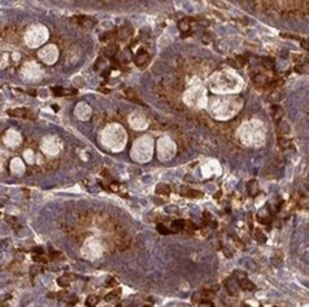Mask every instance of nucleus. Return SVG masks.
Wrapping results in <instances>:
<instances>
[{
    "mask_svg": "<svg viewBox=\"0 0 309 307\" xmlns=\"http://www.w3.org/2000/svg\"><path fill=\"white\" fill-rule=\"evenodd\" d=\"M8 114L13 117H23V118H31V119H35V115H31L34 113H30L27 109L23 108H18V109H10L8 110Z\"/></svg>",
    "mask_w": 309,
    "mask_h": 307,
    "instance_id": "f257e3e1",
    "label": "nucleus"
},
{
    "mask_svg": "<svg viewBox=\"0 0 309 307\" xmlns=\"http://www.w3.org/2000/svg\"><path fill=\"white\" fill-rule=\"evenodd\" d=\"M74 19H77V22L79 23L81 26H83V27H87V29H90V27H94L95 26V23H96V21L94 18H90V17H86V16H81V17H76Z\"/></svg>",
    "mask_w": 309,
    "mask_h": 307,
    "instance_id": "f03ea898",
    "label": "nucleus"
},
{
    "mask_svg": "<svg viewBox=\"0 0 309 307\" xmlns=\"http://www.w3.org/2000/svg\"><path fill=\"white\" fill-rule=\"evenodd\" d=\"M238 282H239L240 289H243V290H248V292H255L256 290V285L253 284L251 280H248L247 277L242 279V280H239Z\"/></svg>",
    "mask_w": 309,
    "mask_h": 307,
    "instance_id": "7ed1b4c3",
    "label": "nucleus"
},
{
    "mask_svg": "<svg viewBox=\"0 0 309 307\" xmlns=\"http://www.w3.org/2000/svg\"><path fill=\"white\" fill-rule=\"evenodd\" d=\"M148 61V53L144 49H140L135 56V65L136 66H143Z\"/></svg>",
    "mask_w": 309,
    "mask_h": 307,
    "instance_id": "20e7f679",
    "label": "nucleus"
},
{
    "mask_svg": "<svg viewBox=\"0 0 309 307\" xmlns=\"http://www.w3.org/2000/svg\"><path fill=\"white\" fill-rule=\"evenodd\" d=\"M125 95H126L127 99L130 100V101H132V102H136V104H139V105H143V104H144V102L138 97V95H136V92L134 91V89L127 88L126 91H125Z\"/></svg>",
    "mask_w": 309,
    "mask_h": 307,
    "instance_id": "39448f33",
    "label": "nucleus"
},
{
    "mask_svg": "<svg viewBox=\"0 0 309 307\" xmlns=\"http://www.w3.org/2000/svg\"><path fill=\"white\" fill-rule=\"evenodd\" d=\"M272 117L274 118V121L279 122L283 117V109L281 108L279 105H273L272 106Z\"/></svg>",
    "mask_w": 309,
    "mask_h": 307,
    "instance_id": "423d86ee",
    "label": "nucleus"
},
{
    "mask_svg": "<svg viewBox=\"0 0 309 307\" xmlns=\"http://www.w3.org/2000/svg\"><path fill=\"white\" fill-rule=\"evenodd\" d=\"M247 191H248V193L251 196H256L257 194V192H259V184H257V182L255 179L249 180V182L247 183Z\"/></svg>",
    "mask_w": 309,
    "mask_h": 307,
    "instance_id": "0eeeda50",
    "label": "nucleus"
},
{
    "mask_svg": "<svg viewBox=\"0 0 309 307\" xmlns=\"http://www.w3.org/2000/svg\"><path fill=\"white\" fill-rule=\"evenodd\" d=\"M73 276L72 275H64V276H60L57 279V284L61 286V288H66V286H69L70 285V282H72V280H70V279H72Z\"/></svg>",
    "mask_w": 309,
    "mask_h": 307,
    "instance_id": "6e6552de",
    "label": "nucleus"
},
{
    "mask_svg": "<svg viewBox=\"0 0 309 307\" xmlns=\"http://www.w3.org/2000/svg\"><path fill=\"white\" fill-rule=\"evenodd\" d=\"M52 92H53L56 96L74 95V93H76V91H70V89H64V88H61V87H53V88H52Z\"/></svg>",
    "mask_w": 309,
    "mask_h": 307,
    "instance_id": "1a4fd4ad",
    "label": "nucleus"
},
{
    "mask_svg": "<svg viewBox=\"0 0 309 307\" xmlns=\"http://www.w3.org/2000/svg\"><path fill=\"white\" fill-rule=\"evenodd\" d=\"M131 34H132V29L130 26H123V27H121L120 31H118V37L121 39H126V38L130 37Z\"/></svg>",
    "mask_w": 309,
    "mask_h": 307,
    "instance_id": "9d476101",
    "label": "nucleus"
},
{
    "mask_svg": "<svg viewBox=\"0 0 309 307\" xmlns=\"http://www.w3.org/2000/svg\"><path fill=\"white\" fill-rule=\"evenodd\" d=\"M120 293H121V289L112 290V293H109V294L105 296V301H107V302H116V301H118Z\"/></svg>",
    "mask_w": 309,
    "mask_h": 307,
    "instance_id": "9b49d317",
    "label": "nucleus"
},
{
    "mask_svg": "<svg viewBox=\"0 0 309 307\" xmlns=\"http://www.w3.org/2000/svg\"><path fill=\"white\" fill-rule=\"evenodd\" d=\"M233 279H227L226 280V282H225V285H226V288H227V292H229V294H231V296H235V294L238 293V290H236V285H233Z\"/></svg>",
    "mask_w": 309,
    "mask_h": 307,
    "instance_id": "f8f14e48",
    "label": "nucleus"
},
{
    "mask_svg": "<svg viewBox=\"0 0 309 307\" xmlns=\"http://www.w3.org/2000/svg\"><path fill=\"white\" fill-rule=\"evenodd\" d=\"M156 192L159 194H169L170 193V187L168 184H159L156 188Z\"/></svg>",
    "mask_w": 309,
    "mask_h": 307,
    "instance_id": "ddd939ff",
    "label": "nucleus"
},
{
    "mask_svg": "<svg viewBox=\"0 0 309 307\" xmlns=\"http://www.w3.org/2000/svg\"><path fill=\"white\" fill-rule=\"evenodd\" d=\"M278 145L282 149H287V148L291 147L292 143H291V140L288 139V137H279V139H278Z\"/></svg>",
    "mask_w": 309,
    "mask_h": 307,
    "instance_id": "4468645a",
    "label": "nucleus"
},
{
    "mask_svg": "<svg viewBox=\"0 0 309 307\" xmlns=\"http://www.w3.org/2000/svg\"><path fill=\"white\" fill-rule=\"evenodd\" d=\"M178 27L181 31H190V21L189 19H181L178 23Z\"/></svg>",
    "mask_w": 309,
    "mask_h": 307,
    "instance_id": "2eb2a0df",
    "label": "nucleus"
},
{
    "mask_svg": "<svg viewBox=\"0 0 309 307\" xmlns=\"http://www.w3.org/2000/svg\"><path fill=\"white\" fill-rule=\"evenodd\" d=\"M253 82H255L256 84H265V83H268V79L263 74H257L256 77H253Z\"/></svg>",
    "mask_w": 309,
    "mask_h": 307,
    "instance_id": "dca6fc26",
    "label": "nucleus"
},
{
    "mask_svg": "<svg viewBox=\"0 0 309 307\" xmlns=\"http://www.w3.org/2000/svg\"><path fill=\"white\" fill-rule=\"evenodd\" d=\"M99 303V298L96 296H88L86 300V306H96Z\"/></svg>",
    "mask_w": 309,
    "mask_h": 307,
    "instance_id": "f3484780",
    "label": "nucleus"
},
{
    "mask_svg": "<svg viewBox=\"0 0 309 307\" xmlns=\"http://www.w3.org/2000/svg\"><path fill=\"white\" fill-rule=\"evenodd\" d=\"M204 297L205 296H204V293H203V292H196L192 296V302H194V303H200L201 301H204Z\"/></svg>",
    "mask_w": 309,
    "mask_h": 307,
    "instance_id": "a211bd4d",
    "label": "nucleus"
},
{
    "mask_svg": "<svg viewBox=\"0 0 309 307\" xmlns=\"http://www.w3.org/2000/svg\"><path fill=\"white\" fill-rule=\"evenodd\" d=\"M255 237H256V240H257V242H261V244H264L265 241H266V237H265V235L261 232L260 230H257V231H255Z\"/></svg>",
    "mask_w": 309,
    "mask_h": 307,
    "instance_id": "6ab92c4d",
    "label": "nucleus"
},
{
    "mask_svg": "<svg viewBox=\"0 0 309 307\" xmlns=\"http://www.w3.org/2000/svg\"><path fill=\"white\" fill-rule=\"evenodd\" d=\"M263 65L266 69H273V68H274V62H273L272 58H263Z\"/></svg>",
    "mask_w": 309,
    "mask_h": 307,
    "instance_id": "aec40b11",
    "label": "nucleus"
},
{
    "mask_svg": "<svg viewBox=\"0 0 309 307\" xmlns=\"http://www.w3.org/2000/svg\"><path fill=\"white\" fill-rule=\"evenodd\" d=\"M173 227H175L177 230H183L186 227V222L185 220H175L173 222Z\"/></svg>",
    "mask_w": 309,
    "mask_h": 307,
    "instance_id": "412c9836",
    "label": "nucleus"
},
{
    "mask_svg": "<svg viewBox=\"0 0 309 307\" xmlns=\"http://www.w3.org/2000/svg\"><path fill=\"white\" fill-rule=\"evenodd\" d=\"M295 72H298V73H308L309 72V66H307V65H298L295 68Z\"/></svg>",
    "mask_w": 309,
    "mask_h": 307,
    "instance_id": "4be33fe9",
    "label": "nucleus"
},
{
    "mask_svg": "<svg viewBox=\"0 0 309 307\" xmlns=\"http://www.w3.org/2000/svg\"><path fill=\"white\" fill-rule=\"evenodd\" d=\"M57 297H58V300L60 301H68L69 300V293L68 292H65V290H62V292H60L57 294Z\"/></svg>",
    "mask_w": 309,
    "mask_h": 307,
    "instance_id": "5701e85b",
    "label": "nucleus"
},
{
    "mask_svg": "<svg viewBox=\"0 0 309 307\" xmlns=\"http://www.w3.org/2000/svg\"><path fill=\"white\" fill-rule=\"evenodd\" d=\"M7 222L9 223L12 227H14V230H18V228H19V226L17 224V222H16V219L13 218V216H8V218H7Z\"/></svg>",
    "mask_w": 309,
    "mask_h": 307,
    "instance_id": "b1692460",
    "label": "nucleus"
},
{
    "mask_svg": "<svg viewBox=\"0 0 309 307\" xmlns=\"http://www.w3.org/2000/svg\"><path fill=\"white\" fill-rule=\"evenodd\" d=\"M157 231L160 232L161 235H168L169 233V230L164 226V224H157Z\"/></svg>",
    "mask_w": 309,
    "mask_h": 307,
    "instance_id": "393cba45",
    "label": "nucleus"
},
{
    "mask_svg": "<svg viewBox=\"0 0 309 307\" xmlns=\"http://www.w3.org/2000/svg\"><path fill=\"white\" fill-rule=\"evenodd\" d=\"M234 276L238 277V281H239V280H242V279L247 277V275H245L244 272H242V271H235V272H234Z\"/></svg>",
    "mask_w": 309,
    "mask_h": 307,
    "instance_id": "a878e982",
    "label": "nucleus"
},
{
    "mask_svg": "<svg viewBox=\"0 0 309 307\" xmlns=\"http://www.w3.org/2000/svg\"><path fill=\"white\" fill-rule=\"evenodd\" d=\"M77 302H78L77 296H70V297H69V300H68V305L74 306V305H77Z\"/></svg>",
    "mask_w": 309,
    "mask_h": 307,
    "instance_id": "bb28decb",
    "label": "nucleus"
},
{
    "mask_svg": "<svg viewBox=\"0 0 309 307\" xmlns=\"http://www.w3.org/2000/svg\"><path fill=\"white\" fill-rule=\"evenodd\" d=\"M105 285L109 286V288H111V286H114V285H117V280L113 279V277H109L107 280V282H105Z\"/></svg>",
    "mask_w": 309,
    "mask_h": 307,
    "instance_id": "cd10ccee",
    "label": "nucleus"
},
{
    "mask_svg": "<svg viewBox=\"0 0 309 307\" xmlns=\"http://www.w3.org/2000/svg\"><path fill=\"white\" fill-rule=\"evenodd\" d=\"M203 216H204V223H205V224H208V223L212 222V216H210V214H209L208 211H205L204 214H203Z\"/></svg>",
    "mask_w": 309,
    "mask_h": 307,
    "instance_id": "c85d7f7f",
    "label": "nucleus"
},
{
    "mask_svg": "<svg viewBox=\"0 0 309 307\" xmlns=\"http://www.w3.org/2000/svg\"><path fill=\"white\" fill-rule=\"evenodd\" d=\"M34 261L35 262H40V263H46L47 259L40 254V255H34Z\"/></svg>",
    "mask_w": 309,
    "mask_h": 307,
    "instance_id": "c756f323",
    "label": "nucleus"
},
{
    "mask_svg": "<svg viewBox=\"0 0 309 307\" xmlns=\"http://www.w3.org/2000/svg\"><path fill=\"white\" fill-rule=\"evenodd\" d=\"M200 306H208V307H213V302H210L209 300H204V302H200L199 303Z\"/></svg>",
    "mask_w": 309,
    "mask_h": 307,
    "instance_id": "7c9ffc66",
    "label": "nucleus"
},
{
    "mask_svg": "<svg viewBox=\"0 0 309 307\" xmlns=\"http://www.w3.org/2000/svg\"><path fill=\"white\" fill-rule=\"evenodd\" d=\"M114 34H112V33H107V34H104L103 37H100V40H107V39H109L111 37H113Z\"/></svg>",
    "mask_w": 309,
    "mask_h": 307,
    "instance_id": "2f4dec72",
    "label": "nucleus"
},
{
    "mask_svg": "<svg viewBox=\"0 0 309 307\" xmlns=\"http://www.w3.org/2000/svg\"><path fill=\"white\" fill-rule=\"evenodd\" d=\"M30 272H31V275H35V273H38V272H39L38 267H37V266H33V267H31V271H30Z\"/></svg>",
    "mask_w": 309,
    "mask_h": 307,
    "instance_id": "473e14b6",
    "label": "nucleus"
},
{
    "mask_svg": "<svg viewBox=\"0 0 309 307\" xmlns=\"http://www.w3.org/2000/svg\"><path fill=\"white\" fill-rule=\"evenodd\" d=\"M33 251H34V253H37V254H43V249H42V247H34Z\"/></svg>",
    "mask_w": 309,
    "mask_h": 307,
    "instance_id": "72a5a7b5",
    "label": "nucleus"
},
{
    "mask_svg": "<svg viewBox=\"0 0 309 307\" xmlns=\"http://www.w3.org/2000/svg\"><path fill=\"white\" fill-rule=\"evenodd\" d=\"M302 45H303V48H304V49L309 51V43H307V42H302Z\"/></svg>",
    "mask_w": 309,
    "mask_h": 307,
    "instance_id": "f704fd0d",
    "label": "nucleus"
},
{
    "mask_svg": "<svg viewBox=\"0 0 309 307\" xmlns=\"http://www.w3.org/2000/svg\"><path fill=\"white\" fill-rule=\"evenodd\" d=\"M29 92H30V95H31V96H35V91H34V89H30Z\"/></svg>",
    "mask_w": 309,
    "mask_h": 307,
    "instance_id": "c9c22d12",
    "label": "nucleus"
},
{
    "mask_svg": "<svg viewBox=\"0 0 309 307\" xmlns=\"http://www.w3.org/2000/svg\"><path fill=\"white\" fill-rule=\"evenodd\" d=\"M48 298H55V294H53V293H49V294H48Z\"/></svg>",
    "mask_w": 309,
    "mask_h": 307,
    "instance_id": "e433bc0d",
    "label": "nucleus"
}]
</instances>
